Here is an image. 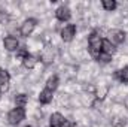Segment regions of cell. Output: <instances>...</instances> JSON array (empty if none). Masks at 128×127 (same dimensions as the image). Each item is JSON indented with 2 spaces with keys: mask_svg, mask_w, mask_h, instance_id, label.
<instances>
[{
  "mask_svg": "<svg viewBox=\"0 0 128 127\" xmlns=\"http://www.w3.org/2000/svg\"><path fill=\"white\" fill-rule=\"evenodd\" d=\"M103 36L98 32H92L88 36V51L90 54L96 58L97 55L101 52V48H103Z\"/></svg>",
  "mask_w": 128,
  "mask_h": 127,
  "instance_id": "6da1fadb",
  "label": "cell"
},
{
  "mask_svg": "<svg viewBox=\"0 0 128 127\" xmlns=\"http://www.w3.org/2000/svg\"><path fill=\"white\" fill-rule=\"evenodd\" d=\"M26 109H22V108H12V109H9V112L6 114V121L10 124V126L16 127L20 126L24 120H26Z\"/></svg>",
  "mask_w": 128,
  "mask_h": 127,
  "instance_id": "7a4b0ae2",
  "label": "cell"
},
{
  "mask_svg": "<svg viewBox=\"0 0 128 127\" xmlns=\"http://www.w3.org/2000/svg\"><path fill=\"white\" fill-rule=\"evenodd\" d=\"M36 26H37V20L36 18H26L21 24H20V29H18V32H20V36L21 37H30L33 34V32L36 30Z\"/></svg>",
  "mask_w": 128,
  "mask_h": 127,
  "instance_id": "3957f363",
  "label": "cell"
},
{
  "mask_svg": "<svg viewBox=\"0 0 128 127\" xmlns=\"http://www.w3.org/2000/svg\"><path fill=\"white\" fill-rule=\"evenodd\" d=\"M106 39H109L115 46H118V45L125 43L127 33L124 32V30H121V29H112V30L107 32V37H106Z\"/></svg>",
  "mask_w": 128,
  "mask_h": 127,
  "instance_id": "277c9868",
  "label": "cell"
},
{
  "mask_svg": "<svg viewBox=\"0 0 128 127\" xmlns=\"http://www.w3.org/2000/svg\"><path fill=\"white\" fill-rule=\"evenodd\" d=\"M3 48L8 51V52H16L21 45H20V39L15 37V34H8L3 37Z\"/></svg>",
  "mask_w": 128,
  "mask_h": 127,
  "instance_id": "5b68a950",
  "label": "cell"
},
{
  "mask_svg": "<svg viewBox=\"0 0 128 127\" xmlns=\"http://www.w3.org/2000/svg\"><path fill=\"white\" fill-rule=\"evenodd\" d=\"M76 33H78V27L76 24H66L63 29L60 30V37L63 42H72L74 37H76Z\"/></svg>",
  "mask_w": 128,
  "mask_h": 127,
  "instance_id": "8992f818",
  "label": "cell"
},
{
  "mask_svg": "<svg viewBox=\"0 0 128 127\" xmlns=\"http://www.w3.org/2000/svg\"><path fill=\"white\" fill-rule=\"evenodd\" d=\"M54 14H55L57 21H60V23H68V21L72 20V9H70L67 5L58 6Z\"/></svg>",
  "mask_w": 128,
  "mask_h": 127,
  "instance_id": "52a82bcc",
  "label": "cell"
},
{
  "mask_svg": "<svg viewBox=\"0 0 128 127\" xmlns=\"http://www.w3.org/2000/svg\"><path fill=\"white\" fill-rule=\"evenodd\" d=\"M10 88V73L9 70L0 67V91L6 93Z\"/></svg>",
  "mask_w": 128,
  "mask_h": 127,
  "instance_id": "ba28073f",
  "label": "cell"
},
{
  "mask_svg": "<svg viewBox=\"0 0 128 127\" xmlns=\"http://www.w3.org/2000/svg\"><path fill=\"white\" fill-rule=\"evenodd\" d=\"M37 100H39L40 105H49V103H52V100H54V93L49 91L48 88H43V90H40V93L37 94Z\"/></svg>",
  "mask_w": 128,
  "mask_h": 127,
  "instance_id": "9c48e42d",
  "label": "cell"
},
{
  "mask_svg": "<svg viewBox=\"0 0 128 127\" xmlns=\"http://www.w3.org/2000/svg\"><path fill=\"white\" fill-rule=\"evenodd\" d=\"M66 121V117H64L61 112H54L49 115V120H48V126L49 127H60Z\"/></svg>",
  "mask_w": 128,
  "mask_h": 127,
  "instance_id": "30bf717a",
  "label": "cell"
},
{
  "mask_svg": "<svg viewBox=\"0 0 128 127\" xmlns=\"http://www.w3.org/2000/svg\"><path fill=\"white\" fill-rule=\"evenodd\" d=\"M113 76H115V79H116L118 82H121V84H124V85H128V66H124V67L118 69V70L113 73Z\"/></svg>",
  "mask_w": 128,
  "mask_h": 127,
  "instance_id": "8fae6325",
  "label": "cell"
},
{
  "mask_svg": "<svg viewBox=\"0 0 128 127\" xmlns=\"http://www.w3.org/2000/svg\"><path fill=\"white\" fill-rule=\"evenodd\" d=\"M28 94H26V93H18V94H15L14 97V103H15V108H22V109H26V106L28 105Z\"/></svg>",
  "mask_w": 128,
  "mask_h": 127,
  "instance_id": "7c38bea8",
  "label": "cell"
},
{
  "mask_svg": "<svg viewBox=\"0 0 128 127\" xmlns=\"http://www.w3.org/2000/svg\"><path fill=\"white\" fill-rule=\"evenodd\" d=\"M22 66H24V69H27V70H33V69H36V66L39 63V58L36 57V55H33V54H28V55H26V58L21 61Z\"/></svg>",
  "mask_w": 128,
  "mask_h": 127,
  "instance_id": "4fadbf2b",
  "label": "cell"
},
{
  "mask_svg": "<svg viewBox=\"0 0 128 127\" xmlns=\"http://www.w3.org/2000/svg\"><path fill=\"white\" fill-rule=\"evenodd\" d=\"M58 85H60V78H58V75H51V76L46 79V82H45V88H48V90L52 91V93L58 88Z\"/></svg>",
  "mask_w": 128,
  "mask_h": 127,
  "instance_id": "5bb4252c",
  "label": "cell"
},
{
  "mask_svg": "<svg viewBox=\"0 0 128 127\" xmlns=\"http://www.w3.org/2000/svg\"><path fill=\"white\" fill-rule=\"evenodd\" d=\"M101 8L104 12H115L118 9V2L116 0H101Z\"/></svg>",
  "mask_w": 128,
  "mask_h": 127,
  "instance_id": "9a60e30c",
  "label": "cell"
},
{
  "mask_svg": "<svg viewBox=\"0 0 128 127\" xmlns=\"http://www.w3.org/2000/svg\"><path fill=\"white\" fill-rule=\"evenodd\" d=\"M101 52H106V54H109V55H112L113 57V54L116 52V46L109 40V39H103V48H101Z\"/></svg>",
  "mask_w": 128,
  "mask_h": 127,
  "instance_id": "2e32d148",
  "label": "cell"
},
{
  "mask_svg": "<svg viewBox=\"0 0 128 127\" xmlns=\"http://www.w3.org/2000/svg\"><path fill=\"white\" fill-rule=\"evenodd\" d=\"M110 124H112V127H125L128 124V120L122 115H115V117H112Z\"/></svg>",
  "mask_w": 128,
  "mask_h": 127,
  "instance_id": "e0dca14e",
  "label": "cell"
},
{
  "mask_svg": "<svg viewBox=\"0 0 128 127\" xmlns=\"http://www.w3.org/2000/svg\"><path fill=\"white\" fill-rule=\"evenodd\" d=\"M96 60L100 64H109V63H112L113 57H112V55H109V54H106V52H100V54L96 57Z\"/></svg>",
  "mask_w": 128,
  "mask_h": 127,
  "instance_id": "ac0fdd59",
  "label": "cell"
},
{
  "mask_svg": "<svg viewBox=\"0 0 128 127\" xmlns=\"http://www.w3.org/2000/svg\"><path fill=\"white\" fill-rule=\"evenodd\" d=\"M40 57H42V60H43L45 63H51L52 58H54V52H52V49H45Z\"/></svg>",
  "mask_w": 128,
  "mask_h": 127,
  "instance_id": "d6986e66",
  "label": "cell"
},
{
  "mask_svg": "<svg viewBox=\"0 0 128 127\" xmlns=\"http://www.w3.org/2000/svg\"><path fill=\"white\" fill-rule=\"evenodd\" d=\"M0 24H9V12L3 8H0Z\"/></svg>",
  "mask_w": 128,
  "mask_h": 127,
  "instance_id": "ffe728a7",
  "label": "cell"
},
{
  "mask_svg": "<svg viewBox=\"0 0 128 127\" xmlns=\"http://www.w3.org/2000/svg\"><path fill=\"white\" fill-rule=\"evenodd\" d=\"M91 108H94L96 111H101V109H103V100L96 97V99L91 102Z\"/></svg>",
  "mask_w": 128,
  "mask_h": 127,
  "instance_id": "44dd1931",
  "label": "cell"
},
{
  "mask_svg": "<svg viewBox=\"0 0 128 127\" xmlns=\"http://www.w3.org/2000/svg\"><path fill=\"white\" fill-rule=\"evenodd\" d=\"M60 127H76V124H74L73 121H70V120H67V118H66V121H64Z\"/></svg>",
  "mask_w": 128,
  "mask_h": 127,
  "instance_id": "7402d4cb",
  "label": "cell"
},
{
  "mask_svg": "<svg viewBox=\"0 0 128 127\" xmlns=\"http://www.w3.org/2000/svg\"><path fill=\"white\" fill-rule=\"evenodd\" d=\"M124 106L127 108V111H128V96L125 97V100H124Z\"/></svg>",
  "mask_w": 128,
  "mask_h": 127,
  "instance_id": "603a6c76",
  "label": "cell"
},
{
  "mask_svg": "<svg viewBox=\"0 0 128 127\" xmlns=\"http://www.w3.org/2000/svg\"><path fill=\"white\" fill-rule=\"evenodd\" d=\"M2 94H3V93H2V91H0V100H2Z\"/></svg>",
  "mask_w": 128,
  "mask_h": 127,
  "instance_id": "cb8c5ba5",
  "label": "cell"
},
{
  "mask_svg": "<svg viewBox=\"0 0 128 127\" xmlns=\"http://www.w3.org/2000/svg\"><path fill=\"white\" fill-rule=\"evenodd\" d=\"M24 127H33V126H30V124H28V126H24Z\"/></svg>",
  "mask_w": 128,
  "mask_h": 127,
  "instance_id": "d4e9b609",
  "label": "cell"
},
{
  "mask_svg": "<svg viewBox=\"0 0 128 127\" xmlns=\"http://www.w3.org/2000/svg\"><path fill=\"white\" fill-rule=\"evenodd\" d=\"M76 127H78V126H76Z\"/></svg>",
  "mask_w": 128,
  "mask_h": 127,
  "instance_id": "484cf974",
  "label": "cell"
}]
</instances>
